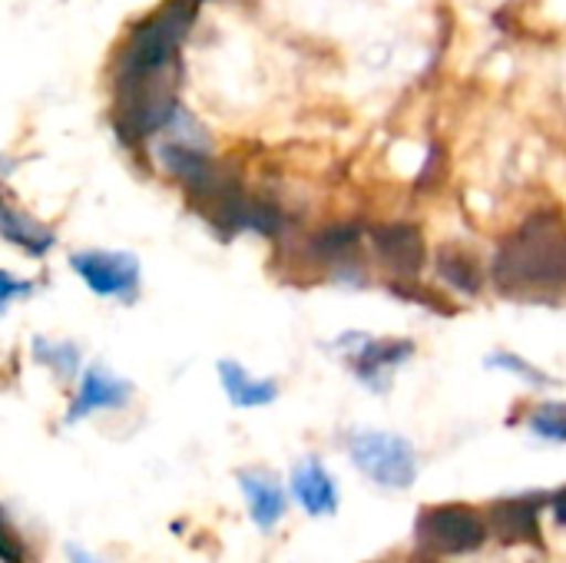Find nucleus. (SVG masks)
<instances>
[{"label": "nucleus", "mask_w": 566, "mask_h": 563, "mask_svg": "<svg viewBox=\"0 0 566 563\" xmlns=\"http://www.w3.org/2000/svg\"><path fill=\"white\" fill-rule=\"evenodd\" d=\"M196 23V0H172L133 27L116 53L113 129L123 143H143L166 129L179 110V50Z\"/></svg>", "instance_id": "1"}, {"label": "nucleus", "mask_w": 566, "mask_h": 563, "mask_svg": "<svg viewBox=\"0 0 566 563\" xmlns=\"http://www.w3.org/2000/svg\"><path fill=\"white\" fill-rule=\"evenodd\" d=\"M566 236L557 212L531 216L494 256V285L504 295L560 292L566 275Z\"/></svg>", "instance_id": "2"}, {"label": "nucleus", "mask_w": 566, "mask_h": 563, "mask_svg": "<svg viewBox=\"0 0 566 563\" xmlns=\"http://www.w3.org/2000/svg\"><path fill=\"white\" fill-rule=\"evenodd\" d=\"M415 538H418V548L431 557H461V554H474L484 548L488 524L468 504H438L418 514Z\"/></svg>", "instance_id": "3"}, {"label": "nucleus", "mask_w": 566, "mask_h": 563, "mask_svg": "<svg viewBox=\"0 0 566 563\" xmlns=\"http://www.w3.org/2000/svg\"><path fill=\"white\" fill-rule=\"evenodd\" d=\"M352 461L381 488L405 491L418 478V455L415 445L401 435L388 431H355L348 438Z\"/></svg>", "instance_id": "4"}, {"label": "nucleus", "mask_w": 566, "mask_h": 563, "mask_svg": "<svg viewBox=\"0 0 566 563\" xmlns=\"http://www.w3.org/2000/svg\"><path fill=\"white\" fill-rule=\"evenodd\" d=\"M70 269L99 299L133 302L139 295V262L129 252H73Z\"/></svg>", "instance_id": "5"}, {"label": "nucleus", "mask_w": 566, "mask_h": 563, "mask_svg": "<svg viewBox=\"0 0 566 563\" xmlns=\"http://www.w3.org/2000/svg\"><path fill=\"white\" fill-rule=\"evenodd\" d=\"M352 348H342L348 355V365L358 382H365L371 392H388L395 368H401L411 355L415 345L405 338H368V335H345L342 338Z\"/></svg>", "instance_id": "6"}, {"label": "nucleus", "mask_w": 566, "mask_h": 563, "mask_svg": "<svg viewBox=\"0 0 566 563\" xmlns=\"http://www.w3.org/2000/svg\"><path fill=\"white\" fill-rule=\"evenodd\" d=\"M371 242H375V252L388 265L391 275H398V279H418L421 275L428 249H424V236L418 232V226L385 222L371 232Z\"/></svg>", "instance_id": "7"}, {"label": "nucleus", "mask_w": 566, "mask_h": 563, "mask_svg": "<svg viewBox=\"0 0 566 563\" xmlns=\"http://www.w3.org/2000/svg\"><path fill=\"white\" fill-rule=\"evenodd\" d=\"M541 511H544V494H524V498H504L491 504L488 511V531L501 544H544L541 534Z\"/></svg>", "instance_id": "8"}, {"label": "nucleus", "mask_w": 566, "mask_h": 563, "mask_svg": "<svg viewBox=\"0 0 566 563\" xmlns=\"http://www.w3.org/2000/svg\"><path fill=\"white\" fill-rule=\"evenodd\" d=\"M129 398H133V385L129 382L109 375L106 368H86L83 378H80V392H76V398L70 405L66 421L76 425V421H83V418H90L96 411L126 408Z\"/></svg>", "instance_id": "9"}, {"label": "nucleus", "mask_w": 566, "mask_h": 563, "mask_svg": "<svg viewBox=\"0 0 566 563\" xmlns=\"http://www.w3.org/2000/svg\"><path fill=\"white\" fill-rule=\"evenodd\" d=\"M292 494L305 508V514H312V518H325V514L338 511L335 478L315 458H305V461L295 465V471H292Z\"/></svg>", "instance_id": "10"}, {"label": "nucleus", "mask_w": 566, "mask_h": 563, "mask_svg": "<svg viewBox=\"0 0 566 563\" xmlns=\"http://www.w3.org/2000/svg\"><path fill=\"white\" fill-rule=\"evenodd\" d=\"M239 488L245 494V504H249L252 521L262 531H272L282 521L285 504H289L282 484L272 475H265V471H239Z\"/></svg>", "instance_id": "11"}, {"label": "nucleus", "mask_w": 566, "mask_h": 563, "mask_svg": "<svg viewBox=\"0 0 566 563\" xmlns=\"http://www.w3.org/2000/svg\"><path fill=\"white\" fill-rule=\"evenodd\" d=\"M0 239L13 242L17 249H23L27 256H46L56 246V232L43 222H36L33 216L20 212L17 206H7L0 199Z\"/></svg>", "instance_id": "12"}, {"label": "nucleus", "mask_w": 566, "mask_h": 563, "mask_svg": "<svg viewBox=\"0 0 566 563\" xmlns=\"http://www.w3.org/2000/svg\"><path fill=\"white\" fill-rule=\"evenodd\" d=\"M219 382L235 408H265L279 398V385L269 378H252L239 362H219Z\"/></svg>", "instance_id": "13"}, {"label": "nucleus", "mask_w": 566, "mask_h": 563, "mask_svg": "<svg viewBox=\"0 0 566 563\" xmlns=\"http://www.w3.org/2000/svg\"><path fill=\"white\" fill-rule=\"evenodd\" d=\"M434 262H438V275H441L454 292H461V295H481V289H484V272H481V265L474 262V256H468V252L458 249V246H444V249H438Z\"/></svg>", "instance_id": "14"}, {"label": "nucleus", "mask_w": 566, "mask_h": 563, "mask_svg": "<svg viewBox=\"0 0 566 563\" xmlns=\"http://www.w3.org/2000/svg\"><path fill=\"white\" fill-rule=\"evenodd\" d=\"M358 239H361V229L355 222H335L328 229H322L315 239H312V249L322 262H332V265H342L355 256L358 249Z\"/></svg>", "instance_id": "15"}, {"label": "nucleus", "mask_w": 566, "mask_h": 563, "mask_svg": "<svg viewBox=\"0 0 566 563\" xmlns=\"http://www.w3.org/2000/svg\"><path fill=\"white\" fill-rule=\"evenodd\" d=\"M33 358L46 365L56 378H73L80 372V352L70 342H46L33 338Z\"/></svg>", "instance_id": "16"}, {"label": "nucleus", "mask_w": 566, "mask_h": 563, "mask_svg": "<svg viewBox=\"0 0 566 563\" xmlns=\"http://www.w3.org/2000/svg\"><path fill=\"white\" fill-rule=\"evenodd\" d=\"M531 428H534V435H541V438L560 445L566 438L564 405H557V402H554V405H541V408L531 415Z\"/></svg>", "instance_id": "17"}, {"label": "nucleus", "mask_w": 566, "mask_h": 563, "mask_svg": "<svg viewBox=\"0 0 566 563\" xmlns=\"http://www.w3.org/2000/svg\"><path fill=\"white\" fill-rule=\"evenodd\" d=\"M488 368H504V372H511V375L524 378L527 385H554L544 372H537L531 362H524L521 355H511V352H497V355H491V358H488Z\"/></svg>", "instance_id": "18"}, {"label": "nucleus", "mask_w": 566, "mask_h": 563, "mask_svg": "<svg viewBox=\"0 0 566 563\" xmlns=\"http://www.w3.org/2000/svg\"><path fill=\"white\" fill-rule=\"evenodd\" d=\"M27 551H23V541L17 538V531L10 528V521L3 518L0 511V561L3 563H23Z\"/></svg>", "instance_id": "19"}, {"label": "nucleus", "mask_w": 566, "mask_h": 563, "mask_svg": "<svg viewBox=\"0 0 566 563\" xmlns=\"http://www.w3.org/2000/svg\"><path fill=\"white\" fill-rule=\"evenodd\" d=\"M27 295H33V282L17 279V275H10V272H3V269H0V312H3L10 302L27 299Z\"/></svg>", "instance_id": "20"}, {"label": "nucleus", "mask_w": 566, "mask_h": 563, "mask_svg": "<svg viewBox=\"0 0 566 563\" xmlns=\"http://www.w3.org/2000/svg\"><path fill=\"white\" fill-rule=\"evenodd\" d=\"M70 563H99L96 557H90V554H83L80 548H70Z\"/></svg>", "instance_id": "21"}, {"label": "nucleus", "mask_w": 566, "mask_h": 563, "mask_svg": "<svg viewBox=\"0 0 566 563\" xmlns=\"http://www.w3.org/2000/svg\"><path fill=\"white\" fill-rule=\"evenodd\" d=\"M415 563H438V561H434V557L428 554V557H418V561H415Z\"/></svg>", "instance_id": "22"}, {"label": "nucleus", "mask_w": 566, "mask_h": 563, "mask_svg": "<svg viewBox=\"0 0 566 563\" xmlns=\"http://www.w3.org/2000/svg\"><path fill=\"white\" fill-rule=\"evenodd\" d=\"M0 173H3V159H0Z\"/></svg>", "instance_id": "23"}]
</instances>
